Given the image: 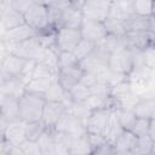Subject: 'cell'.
<instances>
[{
    "mask_svg": "<svg viewBox=\"0 0 155 155\" xmlns=\"http://www.w3.org/2000/svg\"><path fill=\"white\" fill-rule=\"evenodd\" d=\"M19 116L24 122L41 121L46 98L42 94L27 92L19 98Z\"/></svg>",
    "mask_w": 155,
    "mask_h": 155,
    "instance_id": "obj_1",
    "label": "cell"
},
{
    "mask_svg": "<svg viewBox=\"0 0 155 155\" xmlns=\"http://www.w3.org/2000/svg\"><path fill=\"white\" fill-rule=\"evenodd\" d=\"M1 44L5 46V48L8 53H13V54L19 56L28 61H39L46 48L41 41L40 35H36V36L30 38L22 42L5 44L1 41Z\"/></svg>",
    "mask_w": 155,
    "mask_h": 155,
    "instance_id": "obj_2",
    "label": "cell"
},
{
    "mask_svg": "<svg viewBox=\"0 0 155 155\" xmlns=\"http://www.w3.org/2000/svg\"><path fill=\"white\" fill-rule=\"evenodd\" d=\"M108 69L113 73L128 78L134 70V57L131 48H121L109 56Z\"/></svg>",
    "mask_w": 155,
    "mask_h": 155,
    "instance_id": "obj_3",
    "label": "cell"
},
{
    "mask_svg": "<svg viewBox=\"0 0 155 155\" xmlns=\"http://www.w3.org/2000/svg\"><path fill=\"white\" fill-rule=\"evenodd\" d=\"M29 61L24 59L19 56L13 53H5L1 61V74H0V82L13 79V78H22L25 73L27 65Z\"/></svg>",
    "mask_w": 155,
    "mask_h": 155,
    "instance_id": "obj_4",
    "label": "cell"
},
{
    "mask_svg": "<svg viewBox=\"0 0 155 155\" xmlns=\"http://www.w3.org/2000/svg\"><path fill=\"white\" fill-rule=\"evenodd\" d=\"M23 16L25 23L34 28L35 30H38L39 34L44 33L50 28H53L50 24L48 7L45 4H33Z\"/></svg>",
    "mask_w": 155,
    "mask_h": 155,
    "instance_id": "obj_5",
    "label": "cell"
},
{
    "mask_svg": "<svg viewBox=\"0 0 155 155\" xmlns=\"http://www.w3.org/2000/svg\"><path fill=\"white\" fill-rule=\"evenodd\" d=\"M113 110L107 108H97L91 109L86 120H85V130L87 133H96L104 136L105 128L109 124Z\"/></svg>",
    "mask_w": 155,
    "mask_h": 155,
    "instance_id": "obj_6",
    "label": "cell"
},
{
    "mask_svg": "<svg viewBox=\"0 0 155 155\" xmlns=\"http://www.w3.org/2000/svg\"><path fill=\"white\" fill-rule=\"evenodd\" d=\"M81 40H82V35L80 29L63 27L56 31L54 47L58 52H63V51L73 52Z\"/></svg>",
    "mask_w": 155,
    "mask_h": 155,
    "instance_id": "obj_7",
    "label": "cell"
},
{
    "mask_svg": "<svg viewBox=\"0 0 155 155\" xmlns=\"http://www.w3.org/2000/svg\"><path fill=\"white\" fill-rule=\"evenodd\" d=\"M0 96V126L4 128L7 124L22 119L19 116V99L7 94Z\"/></svg>",
    "mask_w": 155,
    "mask_h": 155,
    "instance_id": "obj_8",
    "label": "cell"
},
{
    "mask_svg": "<svg viewBox=\"0 0 155 155\" xmlns=\"http://www.w3.org/2000/svg\"><path fill=\"white\" fill-rule=\"evenodd\" d=\"M68 105L59 101H47L44 107L41 121L47 128H54L62 116L68 111Z\"/></svg>",
    "mask_w": 155,
    "mask_h": 155,
    "instance_id": "obj_9",
    "label": "cell"
},
{
    "mask_svg": "<svg viewBox=\"0 0 155 155\" xmlns=\"http://www.w3.org/2000/svg\"><path fill=\"white\" fill-rule=\"evenodd\" d=\"M80 31H81L82 39L90 40L94 44L102 42L108 35V30L105 28L104 22L94 21V19H90L85 17H84Z\"/></svg>",
    "mask_w": 155,
    "mask_h": 155,
    "instance_id": "obj_10",
    "label": "cell"
},
{
    "mask_svg": "<svg viewBox=\"0 0 155 155\" xmlns=\"http://www.w3.org/2000/svg\"><path fill=\"white\" fill-rule=\"evenodd\" d=\"M54 130L57 132H62V133H67L71 136H78V134H82L86 132L85 121L78 115H75L74 113H71L70 110H68L62 116V119L56 125Z\"/></svg>",
    "mask_w": 155,
    "mask_h": 155,
    "instance_id": "obj_11",
    "label": "cell"
},
{
    "mask_svg": "<svg viewBox=\"0 0 155 155\" xmlns=\"http://www.w3.org/2000/svg\"><path fill=\"white\" fill-rule=\"evenodd\" d=\"M111 2L113 0H87L82 8V15L85 18L104 22L109 17Z\"/></svg>",
    "mask_w": 155,
    "mask_h": 155,
    "instance_id": "obj_12",
    "label": "cell"
},
{
    "mask_svg": "<svg viewBox=\"0 0 155 155\" xmlns=\"http://www.w3.org/2000/svg\"><path fill=\"white\" fill-rule=\"evenodd\" d=\"M39 35V31L28 25L27 23L18 25L16 28L8 29L6 31H2L1 35V41L5 44H16V42H22L25 41L30 38H34Z\"/></svg>",
    "mask_w": 155,
    "mask_h": 155,
    "instance_id": "obj_13",
    "label": "cell"
},
{
    "mask_svg": "<svg viewBox=\"0 0 155 155\" xmlns=\"http://www.w3.org/2000/svg\"><path fill=\"white\" fill-rule=\"evenodd\" d=\"M24 23H25L24 16L22 13L17 12L11 6L10 1L1 0V28H2V31L16 28Z\"/></svg>",
    "mask_w": 155,
    "mask_h": 155,
    "instance_id": "obj_14",
    "label": "cell"
},
{
    "mask_svg": "<svg viewBox=\"0 0 155 155\" xmlns=\"http://www.w3.org/2000/svg\"><path fill=\"white\" fill-rule=\"evenodd\" d=\"M1 138H5L13 145H19L25 140V122L23 120H17L7 124L1 128Z\"/></svg>",
    "mask_w": 155,
    "mask_h": 155,
    "instance_id": "obj_15",
    "label": "cell"
},
{
    "mask_svg": "<svg viewBox=\"0 0 155 155\" xmlns=\"http://www.w3.org/2000/svg\"><path fill=\"white\" fill-rule=\"evenodd\" d=\"M82 74H84V69L81 68V64H80V65H76V67L58 70L57 80L59 81V84L62 85V87L65 91H69L74 85L80 82V79H81Z\"/></svg>",
    "mask_w": 155,
    "mask_h": 155,
    "instance_id": "obj_16",
    "label": "cell"
},
{
    "mask_svg": "<svg viewBox=\"0 0 155 155\" xmlns=\"http://www.w3.org/2000/svg\"><path fill=\"white\" fill-rule=\"evenodd\" d=\"M27 82L22 78H13L0 82V94H7L15 98H21L25 93Z\"/></svg>",
    "mask_w": 155,
    "mask_h": 155,
    "instance_id": "obj_17",
    "label": "cell"
},
{
    "mask_svg": "<svg viewBox=\"0 0 155 155\" xmlns=\"http://www.w3.org/2000/svg\"><path fill=\"white\" fill-rule=\"evenodd\" d=\"M84 21L82 11L75 10L71 6H68L63 10H61V28H74L80 29Z\"/></svg>",
    "mask_w": 155,
    "mask_h": 155,
    "instance_id": "obj_18",
    "label": "cell"
},
{
    "mask_svg": "<svg viewBox=\"0 0 155 155\" xmlns=\"http://www.w3.org/2000/svg\"><path fill=\"white\" fill-rule=\"evenodd\" d=\"M134 13L133 10V0H113L109 18L116 19H127Z\"/></svg>",
    "mask_w": 155,
    "mask_h": 155,
    "instance_id": "obj_19",
    "label": "cell"
},
{
    "mask_svg": "<svg viewBox=\"0 0 155 155\" xmlns=\"http://www.w3.org/2000/svg\"><path fill=\"white\" fill-rule=\"evenodd\" d=\"M137 138L138 136L134 134L131 130H124L122 133L116 139V142L114 143L117 154H131V150L133 149Z\"/></svg>",
    "mask_w": 155,
    "mask_h": 155,
    "instance_id": "obj_20",
    "label": "cell"
},
{
    "mask_svg": "<svg viewBox=\"0 0 155 155\" xmlns=\"http://www.w3.org/2000/svg\"><path fill=\"white\" fill-rule=\"evenodd\" d=\"M38 143L40 145L42 155H54L56 154V144H57L54 128H46V131L38 139Z\"/></svg>",
    "mask_w": 155,
    "mask_h": 155,
    "instance_id": "obj_21",
    "label": "cell"
},
{
    "mask_svg": "<svg viewBox=\"0 0 155 155\" xmlns=\"http://www.w3.org/2000/svg\"><path fill=\"white\" fill-rule=\"evenodd\" d=\"M67 92H68V96H69L71 104H82L92 96L91 88L82 85L81 82H78Z\"/></svg>",
    "mask_w": 155,
    "mask_h": 155,
    "instance_id": "obj_22",
    "label": "cell"
},
{
    "mask_svg": "<svg viewBox=\"0 0 155 155\" xmlns=\"http://www.w3.org/2000/svg\"><path fill=\"white\" fill-rule=\"evenodd\" d=\"M54 79L56 78H31L27 82L25 91L45 96Z\"/></svg>",
    "mask_w": 155,
    "mask_h": 155,
    "instance_id": "obj_23",
    "label": "cell"
},
{
    "mask_svg": "<svg viewBox=\"0 0 155 155\" xmlns=\"http://www.w3.org/2000/svg\"><path fill=\"white\" fill-rule=\"evenodd\" d=\"M127 33L130 31H142V30H149L150 28V17L139 16L133 13L131 17L125 19Z\"/></svg>",
    "mask_w": 155,
    "mask_h": 155,
    "instance_id": "obj_24",
    "label": "cell"
},
{
    "mask_svg": "<svg viewBox=\"0 0 155 155\" xmlns=\"http://www.w3.org/2000/svg\"><path fill=\"white\" fill-rule=\"evenodd\" d=\"M154 148H155V144H154V142H153V139L150 138L149 134L138 136L137 142H136L133 149L131 150V154H133V155L153 154L154 153Z\"/></svg>",
    "mask_w": 155,
    "mask_h": 155,
    "instance_id": "obj_25",
    "label": "cell"
},
{
    "mask_svg": "<svg viewBox=\"0 0 155 155\" xmlns=\"http://www.w3.org/2000/svg\"><path fill=\"white\" fill-rule=\"evenodd\" d=\"M120 122V125L122 126L124 130H132L134 121L137 119V115L134 113L133 109H128V108H117L115 110H113Z\"/></svg>",
    "mask_w": 155,
    "mask_h": 155,
    "instance_id": "obj_26",
    "label": "cell"
},
{
    "mask_svg": "<svg viewBox=\"0 0 155 155\" xmlns=\"http://www.w3.org/2000/svg\"><path fill=\"white\" fill-rule=\"evenodd\" d=\"M122 131H124V128L120 125L115 113L113 111L111 116H110V120H109V124H108V126L105 128V132H104V137H105L107 142L114 144L116 142V139L119 138V136L122 133Z\"/></svg>",
    "mask_w": 155,
    "mask_h": 155,
    "instance_id": "obj_27",
    "label": "cell"
},
{
    "mask_svg": "<svg viewBox=\"0 0 155 155\" xmlns=\"http://www.w3.org/2000/svg\"><path fill=\"white\" fill-rule=\"evenodd\" d=\"M105 28L108 30V34L115 35V36H125L127 34L126 24L125 21L122 19H116V18H107L104 21Z\"/></svg>",
    "mask_w": 155,
    "mask_h": 155,
    "instance_id": "obj_28",
    "label": "cell"
},
{
    "mask_svg": "<svg viewBox=\"0 0 155 155\" xmlns=\"http://www.w3.org/2000/svg\"><path fill=\"white\" fill-rule=\"evenodd\" d=\"M46 126L42 121L35 122H25V139L29 140H38L41 134L46 131Z\"/></svg>",
    "mask_w": 155,
    "mask_h": 155,
    "instance_id": "obj_29",
    "label": "cell"
},
{
    "mask_svg": "<svg viewBox=\"0 0 155 155\" xmlns=\"http://www.w3.org/2000/svg\"><path fill=\"white\" fill-rule=\"evenodd\" d=\"M76 65H80V61L74 54V52H70V51L58 52V69L59 70L76 67Z\"/></svg>",
    "mask_w": 155,
    "mask_h": 155,
    "instance_id": "obj_30",
    "label": "cell"
},
{
    "mask_svg": "<svg viewBox=\"0 0 155 155\" xmlns=\"http://www.w3.org/2000/svg\"><path fill=\"white\" fill-rule=\"evenodd\" d=\"M94 47H96V44L94 42H92V41H90V40H86V39H82L79 44H78V46L74 48V54L79 58V61L81 62L84 58H86L88 54H91L92 53V51L94 50Z\"/></svg>",
    "mask_w": 155,
    "mask_h": 155,
    "instance_id": "obj_31",
    "label": "cell"
},
{
    "mask_svg": "<svg viewBox=\"0 0 155 155\" xmlns=\"http://www.w3.org/2000/svg\"><path fill=\"white\" fill-rule=\"evenodd\" d=\"M154 0H133V10L136 15L150 17L153 15Z\"/></svg>",
    "mask_w": 155,
    "mask_h": 155,
    "instance_id": "obj_32",
    "label": "cell"
},
{
    "mask_svg": "<svg viewBox=\"0 0 155 155\" xmlns=\"http://www.w3.org/2000/svg\"><path fill=\"white\" fill-rule=\"evenodd\" d=\"M149 126H150V119L149 117H138L137 116L134 125H133L131 131L137 136H144V134H148Z\"/></svg>",
    "mask_w": 155,
    "mask_h": 155,
    "instance_id": "obj_33",
    "label": "cell"
},
{
    "mask_svg": "<svg viewBox=\"0 0 155 155\" xmlns=\"http://www.w3.org/2000/svg\"><path fill=\"white\" fill-rule=\"evenodd\" d=\"M19 148L23 151V155H42L40 145L38 140H29L25 139L19 144Z\"/></svg>",
    "mask_w": 155,
    "mask_h": 155,
    "instance_id": "obj_34",
    "label": "cell"
},
{
    "mask_svg": "<svg viewBox=\"0 0 155 155\" xmlns=\"http://www.w3.org/2000/svg\"><path fill=\"white\" fill-rule=\"evenodd\" d=\"M86 133H87V132H86ZM87 138H88V142H90V145H91V149H92V154L94 153L96 149H98L101 145H103L104 143H107L105 137L102 136V134L87 133Z\"/></svg>",
    "mask_w": 155,
    "mask_h": 155,
    "instance_id": "obj_35",
    "label": "cell"
},
{
    "mask_svg": "<svg viewBox=\"0 0 155 155\" xmlns=\"http://www.w3.org/2000/svg\"><path fill=\"white\" fill-rule=\"evenodd\" d=\"M10 2H11V6H12L17 12H19V13H22V15H24V13L28 11V8H29L33 4H35L33 0H11Z\"/></svg>",
    "mask_w": 155,
    "mask_h": 155,
    "instance_id": "obj_36",
    "label": "cell"
},
{
    "mask_svg": "<svg viewBox=\"0 0 155 155\" xmlns=\"http://www.w3.org/2000/svg\"><path fill=\"white\" fill-rule=\"evenodd\" d=\"M99 81V76L94 73H90V71H84L81 79H80V82L87 87H93L97 82Z\"/></svg>",
    "mask_w": 155,
    "mask_h": 155,
    "instance_id": "obj_37",
    "label": "cell"
},
{
    "mask_svg": "<svg viewBox=\"0 0 155 155\" xmlns=\"http://www.w3.org/2000/svg\"><path fill=\"white\" fill-rule=\"evenodd\" d=\"M93 154H103V155H109V154H117V151H116V149H115L114 144H111V143L107 142V143H104L103 145H101L98 149H96Z\"/></svg>",
    "mask_w": 155,
    "mask_h": 155,
    "instance_id": "obj_38",
    "label": "cell"
},
{
    "mask_svg": "<svg viewBox=\"0 0 155 155\" xmlns=\"http://www.w3.org/2000/svg\"><path fill=\"white\" fill-rule=\"evenodd\" d=\"M45 5L47 7H51V8H58V10H63L69 5V0H46Z\"/></svg>",
    "mask_w": 155,
    "mask_h": 155,
    "instance_id": "obj_39",
    "label": "cell"
},
{
    "mask_svg": "<svg viewBox=\"0 0 155 155\" xmlns=\"http://www.w3.org/2000/svg\"><path fill=\"white\" fill-rule=\"evenodd\" d=\"M87 0H69V5L75 8V10H79V11H82L85 4H86Z\"/></svg>",
    "mask_w": 155,
    "mask_h": 155,
    "instance_id": "obj_40",
    "label": "cell"
},
{
    "mask_svg": "<svg viewBox=\"0 0 155 155\" xmlns=\"http://www.w3.org/2000/svg\"><path fill=\"white\" fill-rule=\"evenodd\" d=\"M148 134L150 136V138L153 139V142H154V144H155V119H154V117L150 119V126H149V132H148ZM154 149H155V148H154Z\"/></svg>",
    "mask_w": 155,
    "mask_h": 155,
    "instance_id": "obj_41",
    "label": "cell"
},
{
    "mask_svg": "<svg viewBox=\"0 0 155 155\" xmlns=\"http://www.w3.org/2000/svg\"><path fill=\"white\" fill-rule=\"evenodd\" d=\"M149 30H151L155 34V17H153V16H150V28H149Z\"/></svg>",
    "mask_w": 155,
    "mask_h": 155,
    "instance_id": "obj_42",
    "label": "cell"
},
{
    "mask_svg": "<svg viewBox=\"0 0 155 155\" xmlns=\"http://www.w3.org/2000/svg\"><path fill=\"white\" fill-rule=\"evenodd\" d=\"M35 4H45L46 2V0H33Z\"/></svg>",
    "mask_w": 155,
    "mask_h": 155,
    "instance_id": "obj_43",
    "label": "cell"
},
{
    "mask_svg": "<svg viewBox=\"0 0 155 155\" xmlns=\"http://www.w3.org/2000/svg\"><path fill=\"white\" fill-rule=\"evenodd\" d=\"M153 17H155V0H154V5H153Z\"/></svg>",
    "mask_w": 155,
    "mask_h": 155,
    "instance_id": "obj_44",
    "label": "cell"
},
{
    "mask_svg": "<svg viewBox=\"0 0 155 155\" xmlns=\"http://www.w3.org/2000/svg\"><path fill=\"white\" fill-rule=\"evenodd\" d=\"M4 1H11V0H4Z\"/></svg>",
    "mask_w": 155,
    "mask_h": 155,
    "instance_id": "obj_45",
    "label": "cell"
}]
</instances>
